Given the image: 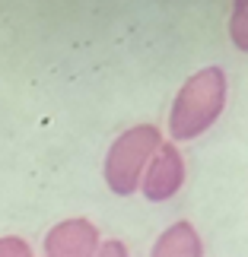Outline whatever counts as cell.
<instances>
[{
    "label": "cell",
    "instance_id": "obj_2",
    "mask_svg": "<svg viewBox=\"0 0 248 257\" xmlns=\"http://www.w3.org/2000/svg\"><path fill=\"white\" fill-rule=\"evenodd\" d=\"M162 134L153 124H134L108 146L105 156V184L118 197H131L140 187V178L150 165L153 153L159 150Z\"/></svg>",
    "mask_w": 248,
    "mask_h": 257
},
{
    "label": "cell",
    "instance_id": "obj_6",
    "mask_svg": "<svg viewBox=\"0 0 248 257\" xmlns=\"http://www.w3.org/2000/svg\"><path fill=\"white\" fill-rule=\"evenodd\" d=\"M229 38L239 51H248V0H232L229 13Z\"/></svg>",
    "mask_w": 248,
    "mask_h": 257
},
{
    "label": "cell",
    "instance_id": "obj_4",
    "mask_svg": "<svg viewBox=\"0 0 248 257\" xmlns=\"http://www.w3.org/2000/svg\"><path fill=\"white\" fill-rule=\"evenodd\" d=\"M99 229L89 219H64L45 235V257H96Z\"/></svg>",
    "mask_w": 248,
    "mask_h": 257
},
{
    "label": "cell",
    "instance_id": "obj_5",
    "mask_svg": "<svg viewBox=\"0 0 248 257\" xmlns=\"http://www.w3.org/2000/svg\"><path fill=\"white\" fill-rule=\"evenodd\" d=\"M150 257H204L201 235L191 222H172L169 229L156 238Z\"/></svg>",
    "mask_w": 248,
    "mask_h": 257
},
{
    "label": "cell",
    "instance_id": "obj_8",
    "mask_svg": "<svg viewBox=\"0 0 248 257\" xmlns=\"http://www.w3.org/2000/svg\"><path fill=\"white\" fill-rule=\"evenodd\" d=\"M96 257H131V254H127V248H124V241H118V238H112V241H102V244H99V251H96Z\"/></svg>",
    "mask_w": 248,
    "mask_h": 257
},
{
    "label": "cell",
    "instance_id": "obj_1",
    "mask_svg": "<svg viewBox=\"0 0 248 257\" xmlns=\"http://www.w3.org/2000/svg\"><path fill=\"white\" fill-rule=\"evenodd\" d=\"M226 108V73L220 67H204L188 76L169 111V137L178 143L194 140L216 124Z\"/></svg>",
    "mask_w": 248,
    "mask_h": 257
},
{
    "label": "cell",
    "instance_id": "obj_3",
    "mask_svg": "<svg viewBox=\"0 0 248 257\" xmlns=\"http://www.w3.org/2000/svg\"><path fill=\"white\" fill-rule=\"evenodd\" d=\"M182 184H185V159H182V153H178L175 143H159V150L153 153V159H150V165H146L137 191H143L146 200L162 203V200H169V197H175L178 191H182Z\"/></svg>",
    "mask_w": 248,
    "mask_h": 257
},
{
    "label": "cell",
    "instance_id": "obj_7",
    "mask_svg": "<svg viewBox=\"0 0 248 257\" xmlns=\"http://www.w3.org/2000/svg\"><path fill=\"white\" fill-rule=\"evenodd\" d=\"M0 257H32V248L19 235H4L0 238Z\"/></svg>",
    "mask_w": 248,
    "mask_h": 257
}]
</instances>
